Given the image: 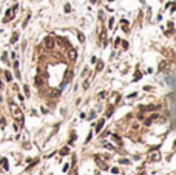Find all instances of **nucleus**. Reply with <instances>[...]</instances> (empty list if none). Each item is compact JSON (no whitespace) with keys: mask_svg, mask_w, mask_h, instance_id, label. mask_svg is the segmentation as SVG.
Instances as JSON below:
<instances>
[{"mask_svg":"<svg viewBox=\"0 0 176 175\" xmlns=\"http://www.w3.org/2000/svg\"><path fill=\"white\" fill-rule=\"evenodd\" d=\"M9 108H11V113H13V116H14V119H16V121H19V123H23L25 116H23V113H22L20 107H17V105L14 104V101H9Z\"/></svg>","mask_w":176,"mask_h":175,"instance_id":"obj_1","label":"nucleus"},{"mask_svg":"<svg viewBox=\"0 0 176 175\" xmlns=\"http://www.w3.org/2000/svg\"><path fill=\"white\" fill-rule=\"evenodd\" d=\"M16 11H17V5L16 6H13V8H9V10L6 11V16H5V19H3V22H9L14 17V14H16Z\"/></svg>","mask_w":176,"mask_h":175,"instance_id":"obj_2","label":"nucleus"},{"mask_svg":"<svg viewBox=\"0 0 176 175\" xmlns=\"http://www.w3.org/2000/svg\"><path fill=\"white\" fill-rule=\"evenodd\" d=\"M68 59H70V61H76V59H77V50L70 48V50H68Z\"/></svg>","mask_w":176,"mask_h":175,"instance_id":"obj_3","label":"nucleus"},{"mask_svg":"<svg viewBox=\"0 0 176 175\" xmlns=\"http://www.w3.org/2000/svg\"><path fill=\"white\" fill-rule=\"evenodd\" d=\"M45 47L46 48H53L54 47V40H53L51 36H46V37H45Z\"/></svg>","mask_w":176,"mask_h":175,"instance_id":"obj_4","label":"nucleus"},{"mask_svg":"<svg viewBox=\"0 0 176 175\" xmlns=\"http://www.w3.org/2000/svg\"><path fill=\"white\" fill-rule=\"evenodd\" d=\"M104 124H105V121H104V119H100V121L97 123V126H96V132H97V133L102 130V127H104Z\"/></svg>","mask_w":176,"mask_h":175,"instance_id":"obj_5","label":"nucleus"},{"mask_svg":"<svg viewBox=\"0 0 176 175\" xmlns=\"http://www.w3.org/2000/svg\"><path fill=\"white\" fill-rule=\"evenodd\" d=\"M150 158H151L153 161H159V158H161V155H159V153H157V152H156V153H151V155H150Z\"/></svg>","mask_w":176,"mask_h":175,"instance_id":"obj_6","label":"nucleus"},{"mask_svg":"<svg viewBox=\"0 0 176 175\" xmlns=\"http://www.w3.org/2000/svg\"><path fill=\"white\" fill-rule=\"evenodd\" d=\"M62 156L63 155H67V153H70V147H63V149H60V152H59Z\"/></svg>","mask_w":176,"mask_h":175,"instance_id":"obj_7","label":"nucleus"},{"mask_svg":"<svg viewBox=\"0 0 176 175\" xmlns=\"http://www.w3.org/2000/svg\"><path fill=\"white\" fill-rule=\"evenodd\" d=\"M96 163H97V164L100 166V167H102V169H107V164H105V163H100V160L97 158V156H96Z\"/></svg>","mask_w":176,"mask_h":175,"instance_id":"obj_8","label":"nucleus"},{"mask_svg":"<svg viewBox=\"0 0 176 175\" xmlns=\"http://www.w3.org/2000/svg\"><path fill=\"white\" fill-rule=\"evenodd\" d=\"M71 78H73V71H68V73H67V78H65V82H68Z\"/></svg>","mask_w":176,"mask_h":175,"instance_id":"obj_9","label":"nucleus"},{"mask_svg":"<svg viewBox=\"0 0 176 175\" xmlns=\"http://www.w3.org/2000/svg\"><path fill=\"white\" fill-rule=\"evenodd\" d=\"M17 39H19V33H14V34H13V37H11V42L14 43V42L17 40Z\"/></svg>","mask_w":176,"mask_h":175,"instance_id":"obj_10","label":"nucleus"},{"mask_svg":"<svg viewBox=\"0 0 176 175\" xmlns=\"http://www.w3.org/2000/svg\"><path fill=\"white\" fill-rule=\"evenodd\" d=\"M5 76H6V81H11V79H13V76H11V73H9V71L5 73Z\"/></svg>","mask_w":176,"mask_h":175,"instance_id":"obj_11","label":"nucleus"},{"mask_svg":"<svg viewBox=\"0 0 176 175\" xmlns=\"http://www.w3.org/2000/svg\"><path fill=\"white\" fill-rule=\"evenodd\" d=\"M77 37H79V40H80V42L85 40V37H83V34H82V33H77Z\"/></svg>","mask_w":176,"mask_h":175,"instance_id":"obj_12","label":"nucleus"},{"mask_svg":"<svg viewBox=\"0 0 176 175\" xmlns=\"http://www.w3.org/2000/svg\"><path fill=\"white\" fill-rule=\"evenodd\" d=\"M111 113H113V107H108V110H107V116H111Z\"/></svg>","mask_w":176,"mask_h":175,"instance_id":"obj_13","label":"nucleus"},{"mask_svg":"<svg viewBox=\"0 0 176 175\" xmlns=\"http://www.w3.org/2000/svg\"><path fill=\"white\" fill-rule=\"evenodd\" d=\"M102 68H104V64H102V62H99V64H97V71H100Z\"/></svg>","mask_w":176,"mask_h":175,"instance_id":"obj_14","label":"nucleus"},{"mask_svg":"<svg viewBox=\"0 0 176 175\" xmlns=\"http://www.w3.org/2000/svg\"><path fill=\"white\" fill-rule=\"evenodd\" d=\"M110 172H111V173H119V169H117V167H113Z\"/></svg>","mask_w":176,"mask_h":175,"instance_id":"obj_15","label":"nucleus"},{"mask_svg":"<svg viewBox=\"0 0 176 175\" xmlns=\"http://www.w3.org/2000/svg\"><path fill=\"white\" fill-rule=\"evenodd\" d=\"M3 166H5V169L8 170V160L6 158H3Z\"/></svg>","mask_w":176,"mask_h":175,"instance_id":"obj_16","label":"nucleus"},{"mask_svg":"<svg viewBox=\"0 0 176 175\" xmlns=\"http://www.w3.org/2000/svg\"><path fill=\"white\" fill-rule=\"evenodd\" d=\"M113 23H114V19H110V23H108L110 28H113Z\"/></svg>","mask_w":176,"mask_h":175,"instance_id":"obj_17","label":"nucleus"},{"mask_svg":"<svg viewBox=\"0 0 176 175\" xmlns=\"http://www.w3.org/2000/svg\"><path fill=\"white\" fill-rule=\"evenodd\" d=\"M105 147H107V149H110V150H113V149H114V147L111 146V144H105Z\"/></svg>","mask_w":176,"mask_h":175,"instance_id":"obj_18","label":"nucleus"},{"mask_svg":"<svg viewBox=\"0 0 176 175\" xmlns=\"http://www.w3.org/2000/svg\"><path fill=\"white\" fill-rule=\"evenodd\" d=\"M65 11L70 13V11H71V6H70V5H67V6H65Z\"/></svg>","mask_w":176,"mask_h":175,"instance_id":"obj_19","label":"nucleus"},{"mask_svg":"<svg viewBox=\"0 0 176 175\" xmlns=\"http://www.w3.org/2000/svg\"><path fill=\"white\" fill-rule=\"evenodd\" d=\"M120 163H122V164H128L130 161H128V160H120Z\"/></svg>","mask_w":176,"mask_h":175,"instance_id":"obj_20","label":"nucleus"}]
</instances>
